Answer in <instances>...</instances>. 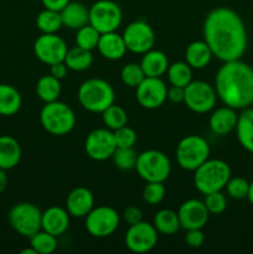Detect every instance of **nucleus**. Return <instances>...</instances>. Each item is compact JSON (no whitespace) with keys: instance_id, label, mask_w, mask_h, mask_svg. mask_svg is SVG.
<instances>
[{"instance_id":"nucleus-41","label":"nucleus","mask_w":253,"mask_h":254,"mask_svg":"<svg viewBox=\"0 0 253 254\" xmlns=\"http://www.w3.org/2000/svg\"><path fill=\"white\" fill-rule=\"evenodd\" d=\"M117 148H133L136 143V131L128 126L113 130Z\"/></svg>"},{"instance_id":"nucleus-5","label":"nucleus","mask_w":253,"mask_h":254,"mask_svg":"<svg viewBox=\"0 0 253 254\" xmlns=\"http://www.w3.org/2000/svg\"><path fill=\"white\" fill-rule=\"evenodd\" d=\"M76 114L68 104L61 101L45 103L40 111V123L51 135H67L76 127Z\"/></svg>"},{"instance_id":"nucleus-22","label":"nucleus","mask_w":253,"mask_h":254,"mask_svg":"<svg viewBox=\"0 0 253 254\" xmlns=\"http://www.w3.org/2000/svg\"><path fill=\"white\" fill-rule=\"evenodd\" d=\"M62 24L67 29L78 30L89 24V9L81 1H69L61 10Z\"/></svg>"},{"instance_id":"nucleus-39","label":"nucleus","mask_w":253,"mask_h":254,"mask_svg":"<svg viewBox=\"0 0 253 254\" xmlns=\"http://www.w3.org/2000/svg\"><path fill=\"white\" fill-rule=\"evenodd\" d=\"M165 195L166 189L164 186V183H146V185L143 189V192H141L144 202L151 206L160 203L165 197Z\"/></svg>"},{"instance_id":"nucleus-42","label":"nucleus","mask_w":253,"mask_h":254,"mask_svg":"<svg viewBox=\"0 0 253 254\" xmlns=\"http://www.w3.org/2000/svg\"><path fill=\"white\" fill-rule=\"evenodd\" d=\"M185 242L191 248H200L205 242V235L202 230L195 228V230H186Z\"/></svg>"},{"instance_id":"nucleus-21","label":"nucleus","mask_w":253,"mask_h":254,"mask_svg":"<svg viewBox=\"0 0 253 254\" xmlns=\"http://www.w3.org/2000/svg\"><path fill=\"white\" fill-rule=\"evenodd\" d=\"M97 50L104 59L109 61H118L123 59L128 51L123 35H119L117 31L101 34Z\"/></svg>"},{"instance_id":"nucleus-24","label":"nucleus","mask_w":253,"mask_h":254,"mask_svg":"<svg viewBox=\"0 0 253 254\" xmlns=\"http://www.w3.org/2000/svg\"><path fill=\"white\" fill-rule=\"evenodd\" d=\"M169 59L160 50H149L143 54L140 66L145 77H163L169 68Z\"/></svg>"},{"instance_id":"nucleus-25","label":"nucleus","mask_w":253,"mask_h":254,"mask_svg":"<svg viewBox=\"0 0 253 254\" xmlns=\"http://www.w3.org/2000/svg\"><path fill=\"white\" fill-rule=\"evenodd\" d=\"M213 54L205 40L192 41L185 51V61L192 69H202L210 64Z\"/></svg>"},{"instance_id":"nucleus-17","label":"nucleus","mask_w":253,"mask_h":254,"mask_svg":"<svg viewBox=\"0 0 253 254\" xmlns=\"http://www.w3.org/2000/svg\"><path fill=\"white\" fill-rule=\"evenodd\" d=\"M179 221L180 226L184 230H195L200 228L202 230L207 223L210 213L206 208L203 201L191 198L181 203L178 210Z\"/></svg>"},{"instance_id":"nucleus-49","label":"nucleus","mask_w":253,"mask_h":254,"mask_svg":"<svg viewBox=\"0 0 253 254\" xmlns=\"http://www.w3.org/2000/svg\"><path fill=\"white\" fill-rule=\"evenodd\" d=\"M20 254H37L36 251L34 250V248L30 246V248H26V250H22L21 252H20Z\"/></svg>"},{"instance_id":"nucleus-40","label":"nucleus","mask_w":253,"mask_h":254,"mask_svg":"<svg viewBox=\"0 0 253 254\" xmlns=\"http://www.w3.org/2000/svg\"><path fill=\"white\" fill-rule=\"evenodd\" d=\"M203 203H205L210 215H221L227 208V198L223 195L222 191L206 193Z\"/></svg>"},{"instance_id":"nucleus-20","label":"nucleus","mask_w":253,"mask_h":254,"mask_svg":"<svg viewBox=\"0 0 253 254\" xmlns=\"http://www.w3.org/2000/svg\"><path fill=\"white\" fill-rule=\"evenodd\" d=\"M69 220H71V216L67 212L66 208L52 206L42 212L41 230L59 237L68 230Z\"/></svg>"},{"instance_id":"nucleus-35","label":"nucleus","mask_w":253,"mask_h":254,"mask_svg":"<svg viewBox=\"0 0 253 254\" xmlns=\"http://www.w3.org/2000/svg\"><path fill=\"white\" fill-rule=\"evenodd\" d=\"M111 159L113 160L114 166L117 169L129 171L135 169L138 154L134 150V146L133 148H117Z\"/></svg>"},{"instance_id":"nucleus-7","label":"nucleus","mask_w":253,"mask_h":254,"mask_svg":"<svg viewBox=\"0 0 253 254\" xmlns=\"http://www.w3.org/2000/svg\"><path fill=\"white\" fill-rule=\"evenodd\" d=\"M135 170L145 183H164L171 174V161L163 151L149 149L138 154Z\"/></svg>"},{"instance_id":"nucleus-29","label":"nucleus","mask_w":253,"mask_h":254,"mask_svg":"<svg viewBox=\"0 0 253 254\" xmlns=\"http://www.w3.org/2000/svg\"><path fill=\"white\" fill-rule=\"evenodd\" d=\"M153 225L158 233L165 236L175 235L181 228L178 212L170 210V208H163V210L158 211L154 216Z\"/></svg>"},{"instance_id":"nucleus-10","label":"nucleus","mask_w":253,"mask_h":254,"mask_svg":"<svg viewBox=\"0 0 253 254\" xmlns=\"http://www.w3.org/2000/svg\"><path fill=\"white\" fill-rule=\"evenodd\" d=\"M122 21L123 12L113 0H98L89 7V24L101 34L117 31Z\"/></svg>"},{"instance_id":"nucleus-1","label":"nucleus","mask_w":253,"mask_h":254,"mask_svg":"<svg viewBox=\"0 0 253 254\" xmlns=\"http://www.w3.org/2000/svg\"><path fill=\"white\" fill-rule=\"evenodd\" d=\"M203 40L222 62L241 60L247 50V29L237 11L227 6L211 10L202 27Z\"/></svg>"},{"instance_id":"nucleus-9","label":"nucleus","mask_w":253,"mask_h":254,"mask_svg":"<svg viewBox=\"0 0 253 254\" xmlns=\"http://www.w3.org/2000/svg\"><path fill=\"white\" fill-rule=\"evenodd\" d=\"M121 215L109 206H97L84 217L86 230L92 237L106 238L113 235L119 227Z\"/></svg>"},{"instance_id":"nucleus-38","label":"nucleus","mask_w":253,"mask_h":254,"mask_svg":"<svg viewBox=\"0 0 253 254\" xmlns=\"http://www.w3.org/2000/svg\"><path fill=\"white\" fill-rule=\"evenodd\" d=\"M227 195L233 200H243L247 198L248 190H250V181L241 176H231L228 183L226 184Z\"/></svg>"},{"instance_id":"nucleus-13","label":"nucleus","mask_w":253,"mask_h":254,"mask_svg":"<svg viewBox=\"0 0 253 254\" xmlns=\"http://www.w3.org/2000/svg\"><path fill=\"white\" fill-rule=\"evenodd\" d=\"M159 233L153 223L140 221L129 226L126 233V246L133 253H148L158 245Z\"/></svg>"},{"instance_id":"nucleus-16","label":"nucleus","mask_w":253,"mask_h":254,"mask_svg":"<svg viewBox=\"0 0 253 254\" xmlns=\"http://www.w3.org/2000/svg\"><path fill=\"white\" fill-rule=\"evenodd\" d=\"M117 149L113 130L98 128L92 130L84 140V150L88 158L94 161H104L112 158Z\"/></svg>"},{"instance_id":"nucleus-47","label":"nucleus","mask_w":253,"mask_h":254,"mask_svg":"<svg viewBox=\"0 0 253 254\" xmlns=\"http://www.w3.org/2000/svg\"><path fill=\"white\" fill-rule=\"evenodd\" d=\"M7 184H9V180H7L6 173H5V170L0 169V193H2L6 190Z\"/></svg>"},{"instance_id":"nucleus-3","label":"nucleus","mask_w":253,"mask_h":254,"mask_svg":"<svg viewBox=\"0 0 253 254\" xmlns=\"http://www.w3.org/2000/svg\"><path fill=\"white\" fill-rule=\"evenodd\" d=\"M77 98L83 109L91 113H102L114 103L116 92L106 79L88 78L79 86Z\"/></svg>"},{"instance_id":"nucleus-32","label":"nucleus","mask_w":253,"mask_h":254,"mask_svg":"<svg viewBox=\"0 0 253 254\" xmlns=\"http://www.w3.org/2000/svg\"><path fill=\"white\" fill-rule=\"evenodd\" d=\"M36 26L41 34H57L63 26L61 12L55 10L44 9L36 17Z\"/></svg>"},{"instance_id":"nucleus-18","label":"nucleus","mask_w":253,"mask_h":254,"mask_svg":"<svg viewBox=\"0 0 253 254\" xmlns=\"http://www.w3.org/2000/svg\"><path fill=\"white\" fill-rule=\"evenodd\" d=\"M94 207V196L87 188L73 189L67 195L66 210L71 217L84 218Z\"/></svg>"},{"instance_id":"nucleus-43","label":"nucleus","mask_w":253,"mask_h":254,"mask_svg":"<svg viewBox=\"0 0 253 254\" xmlns=\"http://www.w3.org/2000/svg\"><path fill=\"white\" fill-rule=\"evenodd\" d=\"M122 216H123V220L126 221V223L128 226L135 225V223L143 221V212L136 206H129V207H126Z\"/></svg>"},{"instance_id":"nucleus-30","label":"nucleus","mask_w":253,"mask_h":254,"mask_svg":"<svg viewBox=\"0 0 253 254\" xmlns=\"http://www.w3.org/2000/svg\"><path fill=\"white\" fill-rule=\"evenodd\" d=\"M61 89V81L50 73L41 76L36 82V94L44 103L57 101Z\"/></svg>"},{"instance_id":"nucleus-19","label":"nucleus","mask_w":253,"mask_h":254,"mask_svg":"<svg viewBox=\"0 0 253 254\" xmlns=\"http://www.w3.org/2000/svg\"><path fill=\"white\" fill-rule=\"evenodd\" d=\"M238 121V114L236 109L228 106L220 107L211 113L208 119V126L211 131L216 135H228L236 129Z\"/></svg>"},{"instance_id":"nucleus-6","label":"nucleus","mask_w":253,"mask_h":254,"mask_svg":"<svg viewBox=\"0 0 253 254\" xmlns=\"http://www.w3.org/2000/svg\"><path fill=\"white\" fill-rule=\"evenodd\" d=\"M210 154L208 141L203 136L196 134L186 135L176 146V161L179 166L186 171H195L210 159Z\"/></svg>"},{"instance_id":"nucleus-45","label":"nucleus","mask_w":253,"mask_h":254,"mask_svg":"<svg viewBox=\"0 0 253 254\" xmlns=\"http://www.w3.org/2000/svg\"><path fill=\"white\" fill-rule=\"evenodd\" d=\"M68 71H69L68 67L66 66V64H64L63 61L57 62V64H54L50 66V74H52L54 77L59 78L60 81H61V79H63L64 77L67 76Z\"/></svg>"},{"instance_id":"nucleus-8","label":"nucleus","mask_w":253,"mask_h":254,"mask_svg":"<svg viewBox=\"0 0 253 254\" xmlns=\"http://www.w3.org/2000/svg\"><path fill=\"white\" fill-rule=\"evenodd\" d=\"M7 220L15 232L30 238L41 230L42 212L35 203L19 202L9 211Z\"/></svg>"},{"instance_id":"nucleus-23","label":"nucleus","mask_w":253,"mask_h":254,"mask_svg":"<svg viewBox=\"0 0 253 254\" xmlns=\"http://www.w3.org/2000/svg\"><path fill=\"white\" fill-rule=\"evenodd\" d=\"M22 150L19 141L11 135L0 136V169L10 170L19 165Z\"/></svg>"},{"instance_id":"nucleus-27","label":"nucleus","mask_w":253,"mask_h":254,"mask_svg":"<svg viewBox=\"0 0 253 254\" xmlns=\"http://www.w3.org/2000/svg\"><path fill=\"white\" fill-rule=\"evenodd\" d=\"M21 106L22 97L20 92L11 84L0 83V116H14Z\"/></svg>"},{"instance_id":"nucleus-26","label":"nucleus","mask_w":253,"mask_h":254,"mask_svg":"<svg viewBox=\"0 0 253 254\" xmlns=\"http://www.w3.org/2000/svg\"><path fill=\"white\" fill-rule=\"evenodd\" d=\"M236 135L243 149L253 154V108L242 109L236 126Z\"/></svg>"},{"instance_id":"nucleus-36","label":"nucleus","mask_w":253,"mask_h":254,"mask_svg":"<svg viewBox=\"0 0 253 254\" xmlns=\"http://www.w3.org/2000/svg\"><path fill=\"white\" fill-rule=\"evenodd\" d=\"M99 37H101V32L94 29L91 24H87L83 27L77 30L76 45L82 47V49L93 51L94 49H97Z\"/></svg>"},{"instance_id":"nucleus-46","label":"nucleus","mask_w":253,"mask_h":254,"mask_svg":"<svg viewBox=\"0 0 253 254\" xmlns=\"http://www.w3.org/2000/svg\"><path fill=\"white\" fill-rule=\"evenodd\" d=\"M71 0H41L45 9L55 10V11H61Z\"/></svg>"},{"instance_id":"nucleus-33","label":"nucleus","mask_w":253,"mask_h":254,"mask_svg":"<svg viewBox=\"0 0 253 254\" xmlns=\"http://www.w3.org/2000/svg\"><path fill=\"white\" fill-rule=\"evenodd\" d=\"M102 121L106 128L111 130H117L122 127L126 126L128 123V114L126 111L122 106L118 104H112L106 111L102 112Z\"/></svg>"},{"instance_id":"nucleus-12","label":"nucleus","mask_w":253,"mask_h":254,"mask_svg":"<svg viewBox=\"0 0 253 254\" xmlns=\"http://www.w3.org/2000/svg\"><path fill=\"white\" fill-rule=\"evenodd\" d=\"M123 39L126 50L138 55H143L153 49L156 41L153 27L144 20L130 22L124 29Z\"/></svg>"},{"instance_id":"nucleus-28","label":"nucleus","mask_w":253,"mask_h":254,"mask_svg":"<svg viewBox=\"0 0 253 254\" xmlns=\"http://www.w3.org/2000/svg\"><path fill=\"white\" fill-rule=\"evenodd\" d=\"M63 62L68 67L69 71L83 72L88 69L93 64V55L89 50L82 49L76 45L74 47L67 50Z\"/></svg>"},{"instance_id":"nucleus-14","label":"nucleus","mask_w":253,"mask_h":254,"mask_svg":"<svg viewBox=\"0 0 253 254\" xmlns=\"http://www.w3.org/2000/svg\"><path fill=\"white\" fill-rule=\"evenodd\" d=\"M67 50L66 41L57 34H41L34 42L35 56L47 66L63 61Z\"/></svg>"},{"instance_id":"nucleus-4","label":"nucleus","mask_w":253,"mask_h":254,"mask_svg":"<svg viewBox=\"0 0 253 254\" xmlns=\"http://www.w3.org/2000/svg\"><path fill=\"white\" fill-rule=\"evenodd\" d=\"M232 176L230 165L221 159H207L193 171V185L198 192L222 191Z\"/></svg>"},{"instance_id":"nucleus-2","label":"nucleus","mask_w":253,"mask_h":254,"mask_svg":"<svg viewBox=\"0 0 253 254\" xmlns=\"http://www.w3.org/2000/svg\"><path fill=\"white\" fill-rule=\"evenodd\" d=\"M213 87L225 106L242 111L253 104V68L241 60L223 62Z\"/></svg>"},{"instance_id":"nucleus-44","label":"nucleus","mask_w":253,"mask_h":254,"mask_svg":"<svg viewBox=\"0 0 253 254\" xmlns=\"http://www.w3.org/2000/svg\"><path fill=\"white\" fill-rule=\"evenodd\" d=\"M184 96H185V88H183V87L171 86L170 88H168V94H166V97H168V99L171 103H183Z\"/></svg>"},{"instance_id":"nucleus-37","label":"nucleus","mask_w":253,"mask_h":254,"mask_svg":"<svg viewBox=\"0 0 253 254\" xmlns=\"http://www.w3.org/2000/svg\"><path fill=\"white\" fill-rule=\"evenodd\" d=\"M144 78H145V74H144L140 64L129 62L121 69V79L126 87L135 88Z\"/></svg>"},{"instance_id":"nucleus-31","label":"nucleus","mask_w":253,"mask_h":254,"mask_svg":"<svg viewBox=\"0 0 253 254\" xmlns=\"http://www.w3.org/2000/svg\"><path fill=\"white\" fill-rule=\"evenodd\" d=\"M168 81L171 86H178L185 88L192 81V68L186 61H178L169 64L166 71Z\"/></svg>"},{"instance_id":"nucleus-11","label":"nucleus","mask_w":253,"mask_h":254,"mask_svg":"<svg viewBox=\"0 0 253 254\" xmlns=\"http://www.w3.org/2000/svg\"><path fill=\"white\" fill-rule=\"evenodd\" d=\"M217 101L215 87L205 81H191L185 87L184 103L193 113L205 114L212 111Z\"/></svg>"},{"instance_id":"nucleus-34","label":"nucleus","mask_w":253,"mask_h":254,"mask_svg":"<svg viewBox=\"0 0 253 254\" xmlns=\"http://www.w3.org/2000/svg\"><path fill=\"white\" fill-rule=\"evenodd\" d=\"M30 246L37 254H51L57 250V237L46 231L40 230L30 237Z\"/></svg>"},{"instance_id":"nucleus-15","label":"nucleus","mask_w":253,"mask_h":254,"mask_svg":"<svg viewBox=\"0 0 253 254\" xmlns=\"http://www.w3.org/2000/svg\"><path fill=\"white\" fill-rule=\"evenodd\" d=\"M168 87L161 77H145L135 87V98L139 106L145 109H158L168 99Z\"/></svg>"},{"instance_id":"nucleus-48","label":"nucleus","mask_w":253,"mask_h":254,"mask_svg":"<svg viewBox=\"0 0 253 254\" xmlns=\"http://www.w3.org/2000/svg\"><path fill=\"white\" fill-rule=\"evenodd\" d=\"M247 200L250 201L251 205H253V181H251L250 183V190H248Z\"/></svg>"}]
</instances>
